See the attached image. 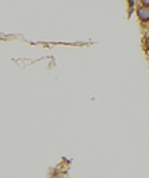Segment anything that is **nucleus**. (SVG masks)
Listing matches in <instances>:
<instances>
[{
    "label": "nucleus",
    "instance_id": "nucleus-1",
    "mask_svg": "<svg viewBox=\"0 0 149 178\" xmlns=\"http://www.w3.org/2000/svg\"><path fill=\"white\" fill-rule=\"evenodd\" d=\"M138 16L141 20H148L149 19V7H142L138 10Z\"/></svg>",
    "mask_w": 149,
    "mask_h": 178
},
{
    "label": "nucleus",
    "instance_id": "nucleus-2",
    "mask_svg": "<svg viewBox=\"0 0 149 178\" xmlns=\"http://www.w3.org/2000/svg\"><path fill=\"white\" fill-rule=\"evenodd\" d=\"M142 3L145 4V6H149V0H142Z\"/></svg>",
    "mask_w": 149,
    "mask_h": 178
},
{
    "label": "nucleus",
    "instance_id": "nucleus-3",
    "mask_svg": "<svg viewBox=\"0 0 149 178\" xmlns=\"http://www.w3.org/2000/svg\"><path fill=\"white\" fill-rule=\"evenodd\" d=\"M146 46H148V49H149V38H148V41H146Z\"/></svg>",
    "mask_w": 149,
    "mask_h": 178
}]
</instances>
